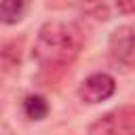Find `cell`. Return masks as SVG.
Listing matches in <instances>:
<instances>
[{"mask_svg": "<svg viewBox=\"0 0 135 135\" xmlns=\"http://www.w3.org/2000/svg\"><path fill=\"white\" fill-rule=\"evenodd\" d=\"M76 2H80V4H93V2H99V0H76Z\"/></svg>", "mask_w": 135, "mask_h": 135, "instance_id": "9c48e42d", "label": "cell"}, {"mask_svg": "<svg viewBox=\"0 0 135 135\" xmlns=\"http://www.w3.org/2000/svg\"><path fill=\"white\" fill-rule=\"evenodd\" d=\"M116 91V80L105 74V72H95L91 76H86L80 86H78V97L84 103H101L105 99H110Z\"/></svg>", "mask_w": 135, "mask_h": 135, "instance_id": "277c9868", "label": "cell"}, {"mask_svg": "<svg viewBox=\"0 0 135 135\" xmlns=\"http://www.w3.org/2000/svg\"><path fill=\"white\" fill-rule=\"evenodd\" d=\"M0 135H11V131H8V127L0 120Z\"/></svg>", "mask_w": 135, "mask_h": 135, "instance_id": "ba28073f", "label": "cell"}, {"mask_svg": "<svg viewBox=\"0 0 135 135\" xmlns=\"http://www.w3.org/2000/svg\"><path fill=\"white\" fill-rule=\"evenodd\" d=\"M82 44L84 38L76 23L53 19L40 25L32 55L42 72L61 74L78 59Z\"/></svg>", "mask_w": 135, "mask_h": 135, "instance_id": "6da1fadb", "label": "cell"}, {"mask_svg": "<svg viewBox=\"0 0 135 135\" xmlns=\"http://www.w3.org/2000/svg\"><path fill=\"white\" fill-rule=\"evenodd\" d=\"M108 51L114 63L118 65H135V23L118 25L108 38Z\"/></svg>", "mask_w": 135, "mask_h": 135, "instance_id": "3957f363", "label": "cell"}, {"mask_svg": "<svg viewBox=\"0 0 135 135\" xmlns=\"http://www.w3.org/2000/svg\"><path fill=\"white\" fill-rule=\"evenodd\" d=\"M51 108H49V101L42 97V95H27L23 99V114L30 118V120H44L49 116Z\"/></svg>", "mask_w": 135, "mask_h": 135, "instance_id": "8992f818", "label": "cell"}, {"mask_svg": "<svg viewBox=\"0 0 135 135\" xmlns=\"http://www.w3.org/2000/svg\"><path fill=\"white\" fill-rule=\"evenodd\" d=\"M89 135H135V105L114 108L89 124Z\"/></svg>", "mask_w": 135, "mask_h": 135, "instance_id": "7a4b0ae2", "label": "cell"}, {"mask_svg": "<svg viewBox=\"0 0 135 135\" xmlns=\"http://www.w3.org/2000/svg\"><path fill=\"white\" fill-rule=\"evenodd\" d=\"M116 2V8L124 15H133L135 13V0H114Z\"/></svg>", "mask_w": 135, "mask_h": 135, "instance_id": "52a82bcc", "label": "cell"}, {"mask_svg": "<svg viewBox=\"0 0 135 135\" xmlns=\"http://www.w3.org/2000/svg\"><path fill=\"white\" fill-rule=\"evenodd\" d=\"M30 8V0H0V23L17 25Z\"/></svg>", "mask_w": 135, "mask_h": 135, "instance_id": "5b68a950", "label": "cell"}]
</instances>
